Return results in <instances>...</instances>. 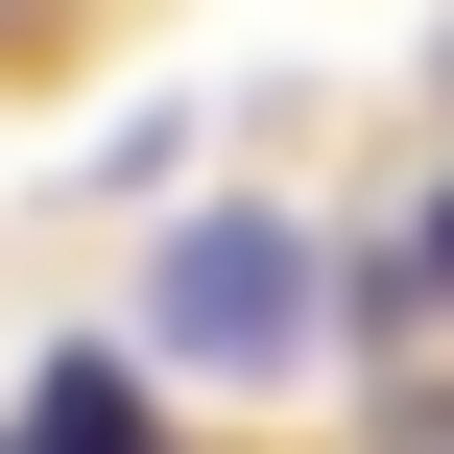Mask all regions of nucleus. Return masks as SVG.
Instances as JSON below:
<instances>
[{
    "label": "nucleus",
    "instance_id": "nucleus-1",
    "mask_svg": "<svg viewBox=\"0 0 454 454\" xmlns=\"http://www.w3.org/2000/svg\"><path fill=\"white\" fill-rule=\"evenodd\" d=\"M311 311H335V263H311L287 215H192V239H168V287H144V359L239 383V359H311Z\"/></svg>",
    "mask_w": 454,
    "mask_h": 454
},
{
    "label": "nucleus",
    "instance_id": "nucleus-2",
    "mask_svg": "<svg viewBox=\"0 0 454 454\" xmlns=\"http://www.w3.org/2000/svg\"><path fill=\"white\" fill-rule=\"evenodd\" d=\"M0 454H168V407H144V359H48Z\"/></svg>",
    "mask_w": 454,
    "mask_h": 454
},
{
    "label": "nucleus",
    "instance_id": "nucleus-3",
    "mask_svg": "<svg viewBox=\"0 0 454 454\" xmlns=\"http://www.w3.org/2000/svg\"><path fill=\"white\" fill-rule=\"evenodd\" d=\"M383 287H431V311H454V192H431V239H407V263H383Z\"/></svg>",
    "mask_w": 454,
    "mask_h": 454
}]
</instances>
